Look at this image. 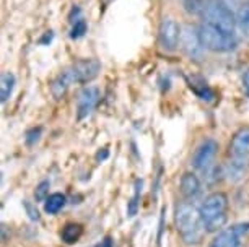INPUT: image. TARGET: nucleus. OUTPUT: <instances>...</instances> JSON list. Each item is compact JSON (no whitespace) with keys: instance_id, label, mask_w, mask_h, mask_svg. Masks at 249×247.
I'll return each mask as SVG.
<instances>
[{"instance_id":"nucleus-1","label":"nucleus","mask_w":249,"mask_h":247,"mask_svg":"<svg viewBox=\"0 0 249 247\" xmlns=\"http://www.w3.org/2000/svg\"><path fill=\"white\" fill-rule=\"evenodd\" d=\"M175 225L182 241L187 246L200 244L204 236V223H202L200 212L192 203H178L175 208Z\"/></svg>"},{"instance_id":"nucleus-2","label":"nucleus","mask_w":249,"mask_h":247,"mask_svg":"<svg viewBox=\"0 0 249 247\" xmlns=\"http://www.w3.org/2000/svg\"><path fill=\"white\" fill-rule=\"evenodd\" d=\"M199 34L205 49L213 50V52H230L238 46L236 33L225 31L222 28L213 26L210 23L202 21L199 28Z\"/></svg>"},{"instance_id":"nucleus-3","label":"nucleus","mask_w":249,"mask_h":247,"mask_svg":"<svg viewBox=\"0 0 249 247\" xmlns=\"http://www.w3.org/2000/svg\"><path fill=\"white\" fill-rule=\"evenodd\" d=\"M202 18L205 23L222 28L225 31L236 33V15L223 0H210L202 10Z\"/></svg>"},{"instance_id":"nucleus-4","label":"nucleus","mask_w":249,"mask_h":247,"mask_svg":"<svg viewBox=\"0 0 249 247\" xmlns=\"http://www.w3.org/2000/svg\"><path fill=\"white\" fill-rule=\"evenodd\" d=\"M100 70H101V64L96 59H82L72 64L69 68H65L62 73L69 80L70 85H73V83L83 85V83L95 80L98 73H100Z\"/></svg>"},{"instance_id":"nucleus-5","label":"nucleus","mask_w":249,"mask_h":247,"mask_svg":"<svg viewBox=\"0 0 249 247\" xmlns=\"http://www.w3.org/2000/svg\"><path fill=\"white\" fill-rule=\"evenodd\" d=\"M179 48L191 60H200L204 55V44H202L199 30L194 26L186 25L181 28V38H179Z\"/></svg>"},{"instance_id":"nucleus-6","label":"nucleus","mask_w":249,"mask_h":247,"mask_svg":"<svg viewBox=\"0 0 249 247\" xmlns=\"http://www.w3.org/2000/svg\"><path fill=\"white\" fill-rule=\"evenodd\" d=\"M249 234V223H238L223 230L209 247H243V242Z\"/></svg>"},{"instance_id":"nucleus-7","label":"nucleus","mask_w":249,"mask_h":247,"mask_svg":"<svg viewBox=\"0 0 249 247\" xmlns=\"http://www.w3.org/2000/svg\"><path fill=\"white\" fill-rule=\"evenodd\" d=\"M228 210V197L223 192H213L204 200V203L200 205L199 212L202 223H207L210 220L222 215H227Z\"/></svg>"},{"instance_id":"nucleus-8","label":"nucleus","mask_w":249,"mask_h":247,"mask_svg":"<svg viewBox=\"0 0 249 247\" xmlns=\"http://www.w3.org/2000/svg\"><path fill=\"white\" fill-rule=\"evenodd\" d=\"M181 38V28L179 25L173 20V18H163V21L160 23L158 30V41L160 46L166 50V52H175L179 46Z\"/></svg>"},{"instance_id":"nucleus-9","label":"nucleus","mask_w":249,"mask_h":247,"mask_svg":"<svg viewBox=\"0 0 249 247\" xmlns=\"http://www.w3.org/2000/svg\"><path fill=\"white\" fill-rule=\"evenodd\" d=\"M218 153V143L215 140H205L200 143L199 148L196 150L194 156H192V166L197 171H209L210 166Z\"/></svg>"},{"instance_id":"nucleus-10","label":"nucleus","mask_w":249,"mask_h":247,"mask_svg":"<svg viewBox=\"0 0 249 247\" xmlns=\"http://www.w3.org/2000/svg\"><path fill=\"white\" fill-rule=\"evenodd\" d=\"M100 101V90L96 86H87L80 91L77 99V119L82 120L88 117Z\"/></svg>"},{"instance_id":"nucleus-11","label":"nucleus","mask_w":249,"mask_h":247,"mask_svg":"<svg viewBox=\"0 0 249 247\" xmlns=\"http://www.w3.org/2000/svg\"><path fill=\"white\" fill-rule=\"evenodd\" d=\"M181 194L182 197L187 198V200H194L200 195L202 192V184H200V179L197 178L194 172H184L181 178Z\"/></svg>"},{"instance_id":"nucleus-12","label":"nucleus","mask_w":249,"mask_h":247,"mask_svg":"<svg viewBox=\"0 0 249 247\" xmlns=\"http://www.w3.org/2000/svg\"><path fill=\"white\" fill-rule=\"evenodd\" d=\"M230 151L238 158H244L249 155V127H243L234 133L230 143Z\"/></svg>"},{"instance_id":"nucleus-13","label":"nucleus","mask_w":249,"mask_h":247,"mask_svg":"<svg viewBox=\"0 0 249 247\" xmlns=\"http://www.w3.org/2000/svg\"><path fill=\"white\" fill-rule=\"evenodd\" d=\"M248 169V165H246V160L244 158H238L233 161H230L223 169V174L230 182H238V181L243 179L244 172Z\"/></svg>"},{"instance_id":"nucleus-14","label":"nucleus","mask_w":249,"mask_h":247,"mask_svg":"<svg viewBox=\"0 0 249 247\" xmlns=\"http://www.w3.org/2000/svg\"><path fill=\"white\" fill-rule=\"evenodd\" d=\"M186 80H187L189 88L200 98V99H204V101H212L213 99V91L210 90V86L207 85V82L204 80V78L192 75V77H187Z\"/></svg>"},{"instance_id":"nucleus-15","label":"nucleus","mask_w":249,"mask_h":247,"mask_svg":"<svg viewBox=\"0 0 249 247\" xmlns=\"http://www.w3.org/2000/svg\"><path fill=\"white\" fill-rule=\"evenodd\" d=\"M15 75L12 72H3L0 77V101L7 102L10 99L13 90H15Z\"/></svg>"},{"instance_id":"nucleus-16","label":"nucleus","mask_w":249,"mask_h":247,"mask_svg":"<svg viewBox=\"0 0 249 247\" xmlns=\"http://www.w3.org/2000/svg\"><path fill=\"white\" fill-rule=\"evenodd\" d=\"M83 234V228L77 225V223H69V225L64 226L62 232H60V237H62V241L65 244H73V242H77L80 237Z\"/></svg>"},{"instance_id":"nucleus-17","label":"nucleus","mask_w":249,"mask_h":247,"mask_svg":"<svg viewBox=\"0 0 249 247\" xmlns=\"http://www.w3.org/2000/svg\"><path fill=\"white\" fill-rule=\"evenodd\" d=\"M65 195L62 194H53V195H49L48 200L44 202V210H46V213H49V215H55V213H59L60 210L64 208V205H65Z\"/></svg>"},{"instance_id":"nucleus-18","label":"nucleus","mask_w":249,"mask_h":247,"mask_svg":"<svg viewBox=\"0 0 249 247\" xmlns=\"http://www.w3.org/2000/svg\"><path fill=\"white\" fill-rule=\"evenodd\" d=\"M69 86H70L69 80L65 78L64 73H60V75L53 82V85H51V93H53V96L55 99H62L64 95L69 90Z\"/></svg>"},{"instance_id":"nucleus-19","label":"nucleus","mask_w":249,"mask_h":247,"mask_svg":"<svg viewBox=\"0 0 249 247\" xmlns=\"http://www.w3.org/2000/svg\"><path fill=\"white\" fill-rule=\"evenodd\" d=\"M236 25L244 34L249 36V2L243 3L236 12Z\"/></svg>"},{"instance_id":"nucleus-20","label":"nucleus","mask_w":249,"mask_h":247,"mask_svg":"<svg viewBox=\"0 0 249 247\" xmlns=\"http://www.w3.org/2000/svg\"><path fill=\"white\" fill-rule=\"evenodd\" d=\"M140 194H142V181L137 179L135 181V194L134 197L130 198L129 207H127V215L132 218L137 215V210H139V200H140Z\"/></svg>"},{"instance_id":"nucleus-21","label":"nucleus","mask_w":249,"mask_h":247,"mask_svg":"<svg viewBox=\"0 0 249 247\" xmlns=\"http://www.w3.org/2000/svg\"><path fill=\"white\" fill-rule=\"evenodd\" d=\"M207 5L205 0H182V7L187 13L191 15H196V13H200L204 10V7Z\"/></svg>"},{"instance_id":"nucleus-22","label":"nucleus","mask_w":249,"mask_h":247,"mask_svg":"<svg viewBox=\"0 0 249 247\" xmlns=\"http://www.w3.org/2000/svg\"><path fill=\"white\" fill-rule=\"evenodd\" d=\"M227 220H228L227 215H222V216H217V218H213V220L204 223L205 232H215V231L222 230V228L225 226V223H227Z\"/></svg>"},{"instance_id":"nucleus-23","label":"nucleus","mask_w":249,"mask_h":247,"mask_svg":"<svg viewBox=\"0 0 249 247\" xmlns=\"http://www.w3.org/2000/svg\"><path fill=\"white\" fill-rule=\"evenodd\" d=\"M88 30V26H87V21L83 20H78L77 23H73L72 25V30H70V38L72 39H80V38H83L85 36V33Z\"/></svg>"},{"instance_id":"nucleus-24","label":"nucleus","mask_w":249,"mask_h":247,"mask_svg":"<svg viewBox=\"0 0 249 247\" xmlns=\"http://www.w3.org/2000/svg\"><path fill=\"white\" fill-rule=\"evenodd\" d=\"M49 181H43V182H39V185L36 187L35 190V198L37 200V202H46L49 197Z\"/></svg>"},{"instance_id":"nucleus-25","label":"nucleus","mask_w":249,"mask_h":247,"mask_svg":"<svg viewBox=\"0 0 249 247\" xmlns=\"http://www.w3.org/2000/svg\"><path fill=\"white\" fill-rule=\"evenodd\" d=\"M41 133H43V129L41 127H35V129H30L26 132V143L28 145H35V143L39 142V138H41Z\"/></svg>"},{"instance_id":"nucleus-26","label":"nucleus","mask_w":249,"mask_h":247,"mask_svg":"<svg viewBox=\"0 0 249 247\" xmlns=\"http://www.w3.org/2000/svg\"><path fill=\"white\" fill-rule=\"evenodd\" d=\"M23 207H25L28 216H30L31 221H39L41 216H39V212H37V208H36L35 203H31L30 200H23Z\"/></svg>"},{"instance_id":"nucleus-27","label":"nucleus","mask_w":249,"mask_h":247,"mask_svg":"<svg viewBox=\"0 0 249 247\" xmlns=\"http://www.w3.org/2000/svg\"><path fill=\"white\" fill-rule=\"evenodd\" d=\"M80 15H82V10H80V8L75 5L72 8V12H70V15H69V21L73 25V23H77L78 20H82V16H80Z\"/></svg>"},{"instance_id":"nucleus-28","label":"nucleus","mask_w":249,"mask_h":247,"mask_svg":"<svg viewBox=\"0 0 249 247\" xmlns=\"http://www.w3.org/2000/svg\"><path fill=\"white\" fill-rule=\"evenodd\" d=\"M243 88H244V91H246V95L249 96V68L243 75Z\"/></svg>"},{"instance_id":"nucleus-29","label":"nucleus","mask_w":249,"mask_h":247,"mask_svg":"<svg viewBox=\"0 0 249 247\" xmlns=\"http://www.w3.org/2000/svg\"><path fill=\"white\" fill-rule=\"evenodd\" d=\"M223 2L227 3V5L231 8V10H233V8H239V7L243 5V0H223Z\"/></svg>"},{"instance_id":"nucleus-30","label":"nucleus","mask_w":249,"mask_h":247,"mask_svg":"<svg viewBox=\"0 0 249 247\" xmlns=\"http://www.w3.org/2000/svg\"><path fill=\"white\" fill-rule=\"evenodd\" d=\"M51 41H53V31H49L48 34L44 36L43 39H41V44H46V43H51Z\"/></svg>"},{"instance_id":"nucleus-31","label":"nucleus","mask_w":249,"mask_h":247,"mask_svg":"<svg viewBox=\"0 0 249 247\" xmlns=\"http://www.w3.org/2000/svg\"><path fill=\"white\" fill-rule=\"evenodd\" d=\"M96 158H98V160H105V158H107V151H106V150L103 151V153L100 151V153H98V156H96Z\"/></svg>"}]
</instances>
